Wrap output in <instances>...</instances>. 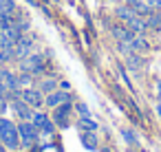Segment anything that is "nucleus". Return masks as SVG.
Here are the masks:
<instances>
[{
    "label": "nucleus",
    "instance_id": "nucleus-1",
    "mask_svg": "<svg viewBox=\"0 0 161 152\" xmlns=\"http://www.w3.org/2000/svg\"><path fill=\"white\" fill-rule=\"evenodd\" d=\"M0 141L7 145V150H18L20 148V134L18 126L5 117H0Z\"/></svg>",
    "mask_w": 161,
    "mask_h": 152
},
{
    "label": "nucleus",
    "instance_id": "nucleus-2",
    "mask_svg": "<svg viewBox=\"0 0 161 152\" xmlns=\"http://www.w3.org/2000/svg\"><path fill=\"white\" fill-rule=\"evenodd\" d=\"M18 126V134H20V143H25V145H33V143H38V139H40V130H38V126L33 123V121H29V119H20V123H16Z\"/></svg>",
    "mask_w": 161,
    "mask_h": 152
},
{
    "label": "nucleus",
    "instance_id": "nucleus-3",
    "mask_svg": "<svg viewBox=\"0 0 161 152\" xmlns=\"http://www.w3.org/2000/svg\"><path fill=\"white\" fill-rule=\"evenodd\" d=\"M18 62H20V71H27L31 75H40L47 68V57L42 53H31V55H27Z\"/></svg>",
    "mask_w": 161,
    "mask_h": 152
},
{
    "label": "nucleus",
    "instance_id": "nucleus-4",
    "mask_svg": "<svg viewBox=\"0 0 161 152\" xmlns=\"http://www.w3.org/2000/svg\"><path fill=\"white\" fill-rule=\"evenodd\" d=\"M71 110H73V101H64V104H60V106L53 108V117L51 119L55 121L58 128H69L71 126V121H69Z\"/></svg>",
    "mask_w": 161,
    "mask_h": 152
},
{
    "label": "nucleus",
    "instance_id": "nucleus-5",
    "mask_svg": "<svg viewBox=\"0 0 161 152\" xmlns=\"http://www.w3.org/2000/svg\"><path fill=\"white\" fill-rule=\"evenodd\" d=\"M31 53H33V38L22 33V38L16 42V49H14V60H22V57H27V55H31Z\"/></svg>",
    "mask_w": 161,
    "mask_h": 152
},
{
    "label": "nucleus",
    "instance_id": "nucleus-6",
    "mask_svg": "<svg viewBox=\"0 0 161 152\" xmlns=\"http://www.w3.org/2000/svg\"><path fill=\"white\" fill-rule=\"evenodd\" d=\"M22 99H25L31 108H36V110L44 106V93H42L40 88H31V86H29V88H22Z\"/></svg>",
    "mask_w": 161,
    "mask_h": 152
},
{
    "label": "nucleus",
    "instance_id": "nucleus-7",
    "mask_svg": "<svg viewBox=\"0 0 161 152\" xmlns=\"http://www.w3.org/2000/svg\"><path fill=\"white\" fill-rule=\"evenodd\" d=\"M64 101H73L69 90H53V93H49V95L44 97V106H47V108H51V110H53L55 106L64 104Z\"/></svg>",
    "mask_w": 161,
    "mask_h": 152
},
{
    "label": "nucleus",
    "instance_id": "nucleus-8",
    "mask_svg": "<svg viewBox=\"0 0 161 152\" xmlns=\"http://www.w3.org/2000/svg\"><path fill=\"white\" fill-rule=\"evenodd\" d=\"M110 31H113V35H115V40H117V42H128V44H130V42H132V38L137 35V33H135V31H130L126 24H113V27H110Z\"/></svg>",
    "mask_w": 161,
    "mask_h": 152
},
{
    "label": "nucleus",
    "instance_id": "nucleus-9",
    "mask_svg": "<svg viewBox=\"0 0 161 152\" xmlns=\"http://www.w3.org/2000/svg\"><path fill=\"white\" fill-rule=\"evenodd\" d=\"M11 108H14V112H16L20 119H29V121H31V117H33V108H31L22 97H20V99H14V101H11Z\"/></svg>",
    "mask_w": 161,
    "mask_h": 152
},
{
    "label": "nucleus",
    "instance_id": "nucleus-10",
    "mask_svg": "<svg viewBox=\"0 0 161 152\" xmlns=\"http://www.w3.org/2000/svg\"><path fill=\"white\" fill-rule=\"evenodd\" d=\"M80 139H82V145L86 148V150H99V139H97V134L95 132H91V130H80Z\"/></svg>",
    "mask_w": 161,
    "mask_h": 152
},
{
    "label": "nucleus",
    "instance_id": "nucleus-11",
    "mask_svg": "<svg viewBox=\"0 0 161 152\" xmlns=\"http://www.w3.org/2000/svg\"><path fill=\"white\" fill-rule=\"evenodd\" d=\"M126 27H128L130 31H135L137 35H139V33H143L146 29H150V27H148V20H146V18H141V16H135L132 20H128V22H126Z\"/></svg>",
    "mask_w": 161,
    "mask_h": 152
},
{
    "label": "nucleus",
    "instance_id": "nucleus-12",
    "mask_svg": "<svg viewBox=\"0 0 161 152\" xmlns=\"http://www.w3.org/2000/svg\"><path fill=\"white\" fill-rule=\"evenodd\" d=\"M115 16H117V18H119V20L126 24V22H128V20H132L137 14L132 11V7H128V5H119V7L115 9Z\"/></svg>",
    "mask_w": 161,
    "mask_h": 152
},
{
    "label": "nucleus",
    "instance_id": "nucleus-13",
    "mask_svg": "<svg viewBox=\"0 0 161 152\" xmlns=\"http://www.w3.org/2000/svg\"><path fill=\"white\" fill-rule=\"evenodd\" d=\"M77 128H80V130H91V132H97V128H99V126H97V121H95L91 115H86V117H80V119H77Z\"/></svg>",
    "mask_w": 161,
    "mask_h": 152
},
{
    "label": "nucleus",
    "instance_id": "nucleus-14",
    "mask_svg": "<svg viewBox=\"0 0 161 152\" xmlns=\"http://www.w3.org/2000/svg\"><path fill=\"white\" fill-rule=\"evenodd\" d=\"M130 49H132L135 53H143V51L148 49V42H146L141 35H135V38H132V42H130Z\"/></svg>",
    "mask_w": 161,
    "mask_h": 152
},
{
    "label": "nucleus",
    "instance_id": "nucleus-15",
    "mask_svg": "<svg viewBox=\"0 0 161 152\" xmlns=\"http://www.w3.org/2000/svg\"><path fill=\"white\" fill-rule=\"evenodd\" d=\"M49 119H51V117H49V115H47L44 110H40V108H38V110L33 112V117H31V121H33V123L38 126V130H40V128H42V126H44V123H47Z\"/></svg>",
    "mask_w": 161,
    "mask_h": 152
},
{
    "label": "nucleus",
    "instance_id": "nucleus-16",
    "mask_svg": "<svg viewBox=\"0 0 161 152\" xmlns=\"http://www.w3.org/2000/svg\"><path fill=\"white\" fill-rule=\"evenodd\" d=\"M44 95H49V93H53V90H58V82L51 77V79H44V82H40V86H38Z\"/></svg>",
    "mask_w": 161,
    "mask_h": 152
},
{
    "label": "nucleus",
    "instance_id": "nucleus-17",
    "mask_svg": "<svg viewBox=\"0 0 161 152\" xmlns=\"http://www.w3.org/2000/svg\"><path fill=\"white\" fill-rule=\"evenodd\" d=\"M121 137L128 145H137V134L130 130V128H121Z\"/></svg>",
    "mask_w": 161,
    "mask_h": 152
},
{
    "label": "nucleus",
    "instance_id": "nucleus-18",
    "mask_svg": "<svg viewBox=\"0 0 161 152\" xmlns=\"http://www.w3.org/2000/svg\"><path fill=\"white\" fill-rule=\"evenodd\" d=\"M55 128H58V126H55V121H53V119H49V121L40 128V132H42L44 137H53V134H55Z\"/></svg>",
    "mask_w": 161,
    "mask_h": 152
},
{
    "label": "nucleus",
    "instance_id": "nucleus-19",
    "mask_svg": "<svg viewBox=\"0 0 161 152\" xmlns=\"http://www.w3.org/2000/svg\"><path fill=\"white\" fill-rule=\"evenodd\" d=\"M14 11H16L14 0H0V14H14Z\"/></svg>",
    "mask_w": 161,
    "mask_h": 152
},
{
    "label": "nucleus",
    "instance_id": "nucleus-20",
    "mask_svg": "<svg viewBox=\"0 0 161 152\" xmlns=\"http://www.w3.org/2000/svg\"><path fill=\"white\" fill-rule=\"evenodd\" d=\"M18 79H20V86H25V88H29V86L33 84V75H31V73H27V71H20Z\"/></svg>",
    "mask_w": 161,
    "mask_h": 152
},
{
    "label": "nucleus",
    "instance_id": "nucleus-21",
    "mask_svg": "<svg viewBox=\"0 0 161 152\" xmlns=\"http://www.w3.org/2000/svg\"><path fill=\"white\" fill-rule=\"evenodd\" d=\"M126 64H128L130 68H139V66H141V60H139L135 53H130V55L126 57Z\"/></svg>",
    "mask_w": 161,
    "mask_h": 152
},
{
    "label": "nucleus",
    "instance_id": "nucleus-22",
    "mask_svg": "<svg viewBox=\"0 0 161 152\" xmlns=\"http://www.w3.org/2000/svg\"><path fill=\"white\" fill-rule=\"evenodd\" d=\"M75 108H77L80 117H86V115H91V110H88V106H86V104H77Z\"/></svg>",
    "mask_w": 161,
    "mask_h": 152
},
{
    "label": "nucleus",
    "instance_id": "nucleus-23",
    "mask_svg": "<svg viewBox=\"0 0 161 152\" xmlns=\"http://www.w3.org/2000/svg\"><path fill=\"white\" fill-rule=\"evenodd\" d=\"M146 3H148L154 11H161V0H146Z\"/></svg>",
    "mask_w": 161,
    "mask_h": 152
},
{
    "label": "nucleus",
    "instance_id": "nucleus-24",
    "mask_svg": "<svg viewBox=\"0 0 161 152\" xmlns=\"http://www.w3.org/2000/svg\"><path fill=\"white\" fill-rule=\"evenodd\" d=\"M9 60H11V57H9V55H7L5 51H0V66H3L5 62H9Z\"/></svg>",
    "mask_w": 161,
    "mask_h": 152
},
{
    "label": "nucleus",
    "instance_id": "nucleus-25",
    "mask_svg": "<svg viewBox=\"0 0 161 152\" xmlns=\"http://www.w3.org/2000/svg\"><path fill=\"white\" fill-rule=\"evenodd\" d=\"M124 3H126L128 7H132V5H137V3H141V0H124Z\"/></svg>",
    "mask_w": 161,
    "mask_h": 152
},
{
    "label": "nucleus",
    "instance_id": "nucleus-26",
    "mask_svg": "<svg viewBox=\"0 0 161 152\" xmlns=\"http://www.w3.org/2000/svg\"><path fill=\"white\" fill-rule=\"evenodd\" d=\"M60 86H62V90H71V84H69V82H62Z\"/></svg>",
    "mask_w": 161,
    "mask_h": 152
},
{
    "label": "nucleus",
    "instance_id": "nucleus-27",
    "mask_svg": "<svg viewBox=\"0 0 161 152\" xmlns=\"http://www.w3.org/2000/svg\"><path fill=\"white\" fill-rule=\"evenodd\" d=\"M154 110H157V115L161 117V99H159V104H157V108H154Z\"/></svg>",
    "mask_w": 161,
    "mask_h": 152
},
{
    "label": "nucleus",
    "instance_id": "nucleus-28",
    "mask_svg": "<svg viewBox=\"0 0 161 152\" xmlns=\"http://www.w3.org/2000/svg\"><path fill=\"white\" fill-rule=\"evenodd\" d=\"M159 99H161V82H159Z\"/></svg>",
    "mask_w": 161,
    "mask_h": 152
},
{
    "label": "nucleus",
    "instance_id": "nucleus-29",
    "mask_svg": "<svg viewBox=\"0 0 161 152\" xmlns=\"http://www.w3.org/2000/svg\"><path fill=\"white\" fill-rule=\"evenodd\" d=\"M104 152H115V150H104Z\"/></svg>",
    "mask_w": 161,
    "mask_h": 152
}]
</instances>
